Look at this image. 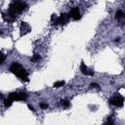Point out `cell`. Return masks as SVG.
I'll return each mask as SVG.
<instances>
[{
	"mask_svg": "<svg viewBox=\"0 0 125 125\" xmlns=\"http://www.w3.org/2000/svg\"><path fill=\"white\" fill-rule=\"evenodd\" d=\"M10 71L12 73H14L15 75H17L21 80L22 81H28V74L26 72V70L21 66V64H20L17 62H14L11 65H10Z\"/></svg>",
	"mask_w": 125,
	"mask_h": 125,
	"instance_id": "1",
	"label": "cell"
},
{
	"mask_svg": "<svg viewBox=\"0 0 125 125\" xmlns=\"http://www.w3.org/2000/svg\"><path fill=\"white\" fill-rule=\"evenodd\" d=\"M27 7V5L24 3V2H21V1H14L10 4L9 6V9H8V12L14 14V15H17L21 12H22L25 8Z\"/></svg>",
	"mask_w": 125,
	"mask_h": 125,
	"instance_id": "2",
	"label": "cell"
},
{
	"mask_svg": "<svg viewBox=\"0 0 125 125\" xmlns=\"http://www.w3.org/2000/svg\"><path fill=\"white\" fill-rule=\"evenodd\" d=\"M70 17L67 13H62L60 17H57L54 21H53V24L58 25V24H65L68 21H69Z\"/></svg>",
	"mask_w": 125,
	"mask_h": 125,
	"instance_id": "3",
	"label": "cell"
},
{
	"mask_svg": "<svg viewBox=\"0 0 125 125\" xmlns=\"http://www.w3.org/2000/svg\"><path fill=\"white\" fill-rule=\"evenodd\" d=\"M108 102H109V104H111L112 105L120 107V106H122V105H123V103H124V98H123L121 95L117 94V95H115L114 97L110 98Z\"/></svg>",
	"mask_w": 125,
	"mask_h": 125,
	"instance_id": "4",
	"label": "cell"
},
{
	"mask_svg": "<svg viewBox=\"0 0 125 125\" xmlns=\"http://www.w3.org/2000/svg\"><path fill=\"white\" fill-rule=\"evenodd\" d=\"M9 98H11L13 101H24L27 98V95L23 92L21 93H11L9 95Z\"/></svg>",
	"mask_w": 125,
	"mask_h": 125,
	"instance_id": "5",
	"label": "cell"
},
{
	"mask_svg": "<svg viewBox=\"0 0 125 125\" xmlns=\"http://www.w3.org/2000/svg\"><path fill=\"white\" fill-rule=\"evenodd\" d=\"M69 17L71 19H73L74 21H78L81 19V15H80V11H79V8L78 7H73L70 12H69Z\"/></svg>",
	"mask_w": 125,
	"mask_h": 125,
	"instance_id": "6",
	"label": "cell"
},
{
	"mask_svg": "<svg viewBox=\"0 0 125 125\" xmlns=\"http://www.w3.org/2000/svg\"><path fill=\"white\" fill-rule=\"evenodd\" d=\"M80 70H81V72H82L84 75H87V76H93V75H94V71L91 70V69L84 63V62H81V63H80Z\"/></svg>",
	"mask_w": 125,
	"mask_h": 125,
	"instance_id": "7",
	"label": "cell"
},
{
	"mask_svg": "<svg viewBox=\"0 0 125 125\" xmlns=\"http://www.w3.org/2000/svg\"><path fill=\"white\" fill-rule=\"evenodd\" d=\"M2 18H3V20L5 21H7V22H13L15 20H16V15H14V14H12V13H10V12H8V13H3L2 14Z\"/></svg>",
	"mask_w": 125,
	"mask_h": 125,
	"instance_id": "8",
	"label": "cell"
},
{
	"mask_svg": "<svg viewBox=\"0 0 125 125\" xmlns=\"http://www.w3.org/2000/svg\"><path fill=\"white\" fill-rule=\"evenodd\" d=\"M29 31H30V26H29V24H28L27 22L22 21L21 24V35L22 36V35L28 33Z\"/></svg>",
	"mask_w": 125,
	"mask_h": 125,
	"instance_id": "9",
	"label": "cell"
},
{
	"mask_svg": "<svg viewBox=\"0 0 125 125\" xmlns=\"http://www.w3.org/2000/svg\"><path fill=\"white\" fill-rule=\"evenodd\" d=\"M124 18V13L122 10H118L116 13H115V19L116 20H121Z\"/></svg>",
	"mask_w": 125,
	"mask_h": 125,
	"instance_id": "10",
	"label": "cell"
},
{
	"mask_svg": "<svg viewBox=\"0 0 125 125\" xmlns=\"http://www.w3.org/2000/svg\"><path fill=\"white\" fill-rule=\"evenodd\" d=\"M13 102H14V101H13L11 98H9V97H8L7 99H5V100H4V104H5V106H6V107H9V106H11V105H12Z\"/></svg>",
	"mask_w": 125,
	"mask_h": 125,
	"instance_id": "11",
	"label": "cell"
},
{
	"mask_svg": "<svg viewBox=\"0 0 125 125\" xmlns=\"http://www.w3.org/2000/svg\"><path fill=\"white\" fill-rule=\"evenodd\" d=\"M41 60V57L38 55V54H35V55H33L32 57H31V59H30V61L32 62H39Z\"/></svg>",
	"mask_w": 125,
	"mask_h": 125,
	"instance_id": "12",
	"label": "cell"
},
{
	"mask_svg": "<svg viewBox=\"0 0 125 125\" xmlns=\"http://www.w3.org/2000/svg\"><path fill=\"white\" fill-rule=\"evenodd\" d=\"M64 81H57V82H55L54 84H53V87H55V88H61V87H62L63 85H64Z\"/></svg>",
	"mask_w": 125,
	"mask_h": 125,
	"instance_id": "13",
	"label": "cell"
},
{
	"mask_svg": "<svg viewBox=\"0 0 125 125\" xmlns=\"http://www.w3.org/2000/svg\"><path fill=\"white\" fill-rule=\"evenodd\" d=\"M61 104H62L64 107H68V106L70 105V103H69L67 100H62V101H61Z\"/></svg>",
	"mask_w": 125,
	"mask_h": 125,
	"instance_id": "14",
	"label": "cell"
},
{
	"mask_svg": "<svg viewBox=\"0 0 125 125\" xmlns=\"http://www.w3.org/2000/svg\"><path fill=\"white\" fill-rule=\"evenodd\" d=\"M5 59H6V56H5L2 52H0V64H2V63L4 62Z\"/></svg>",
	"mask_w": 125,
	"mask_h": 125,
	"instance_id": "15",
	"label": "cell"
},
{
	"mask_svg": "<svg viewBox=\"0 0 125 125\" xmlns=\"http://www.w3.org/2000/svg\"><path fill=\"white\" fill-rule=\"evenodd\" d=\"M39 105H40V107H41L42 109H47V108H48V106H49V105H48V104H46V103H41Z\"/></svg>",
	"mask_w": 125,
	"mask_h": 125,
	"instance_id": "16",
	"label": "cell"
},
{
	"mask_svg": "<svg viewBox=\"0 0 125 125\" xmlns=\"http://www.w3.org/2000/svg\"><path fill=\"white\" fill-rule=\"evenodd\" d=\"M91 87H94V88L100 89V85H99V84H97V83H92V84H91Z\"/></svg>",
	"mask_w": 125,
	"mask_h": 125,
	"instance_id": "17",
	"label": "cell"
},
{
	"mask_svg": "<svg viewBox=\"0 0 125 125\" xmlns=\"http://www.w3.org/2000/svg\"><path fill=\"white\" fill-rule=\"evenodd\" d=\"M27 107H28V108H29V109H30L31 111H35V109H34V107H33V106H32L31 104H27Z\"/></svg>",
	"mask_w": 125,
	"mask_h": 125,
	"instance_id": "18",
	"label": "cell"
},
{
	"mask_svg": "<svg viewBox=\"0 0 125 125\" xmlns=\"http://www.w3.org/2000/svg\"><path fill=\"white\" fill-rule=\"evenodd\" d=\"M107 124H112L113 123V121H112V119H111V117H108V119H107V122H106Z\"/></svg>",
	"mask_w": 125,
	"mask_h": 125,
	"instance_id": "19",
	"label": "cell"
}]
</instances>
